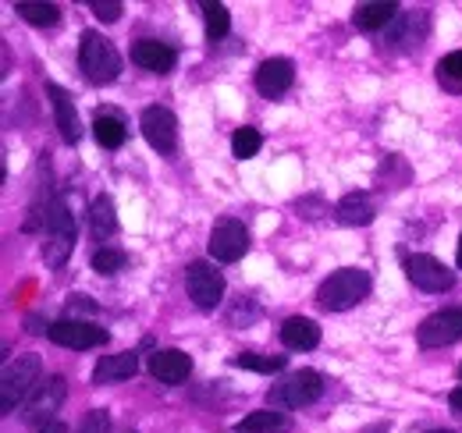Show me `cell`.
<instances>
[{
	"label": "cell",
	"instance_id": "31",
	"mask_svg": "<svg viewBox=\"0 0 462 433\" xmlns=\"http://www.w3.org/2000/svg\"><path fill=\"white\" fill-rule=\"evenodd\" d=\"M111 427V419H107V412H100V409H93L89 416H86V423H82V430L79 433H107Z\"/></svg>",
	"mask_w": 462,
	"mask_h": 433
},
{
	"label": "cell",
	"instance_id": "12",
	"mask_svg": "<svg viewBox=\"0 0 462 433\" xmlns=\"http://www.w3.org/2000/svg\"><path fill=\"white\" fill-rule=\"evenodd\" d=\"M51 341L54 345H60V348H97V345H104L107 341V330L97 324H86V320H71V317H64V320H58V324H51Z\"/></svg>",
	"mask_w": 462,
	"mask_h": 433
},
{
	"label": "cell",
	"instance_id": "19",
	"mask_svg": "<svg viewBox=\"0 0 462 433\" xmlns=\"http://www.w3.org/2000/svg\"><path fill=\"white\" fill-rule=\"evenodd\" d=\"M282 341H285V348H291V352H310V348L320 345V327H317V320H310V317H289L282 324Z\"/></svg>",
	"mask_w": 462,
	"mask_h": 433
},
{
	"label": "cell",
	"instance_id": "16",
	"mask_svg": "<svg viewBox=\"0 0 462 433\" xmlns=\"http://www.w3.org/2000/svg\"><path fill=\"white\" fill-rule=\"evenodd\" d=\"M132 60L139 68L153 71V75H168L174 64H178V54H174L168 43H161V40H139L132 47Z\"/></svg>",
	"mask_w": 462,
	"mask_h": 433
},
{
	"label": "cell",
	"instance_id": "21",
	"mask_svg": "<svg viewBox=\"0 0 462 433\" xmlns=\"http://www.w3.org/2000/svg\"><path fill=\"white\" fill-rule=\"evenodd\" d=\"M89 231H93L97 242H107L117 231V214H115V199H111V196L93 199V207H89Z\"/></svg>",
	"mask_w": 462,
	"mask_h": 433
},
{
	"label": "cell",
	"instance_id": "13",
	"mask_svg": "<svg viewBox=\"0 0 462 433\" xmlns=\"http://www.w3.org/2000/svg\"><path fill=\"white\" fill-rule=\"evenodd\" d=\"M291 78H295V68H291L289 57H267L260 68H256V93L274 100L282 93H289Z\"/></svg>",
	"mask_w": 462,
	"mask_h": 433
},
{
	"label": "cell",
	"instance_id": "35",
	"mask_svg": "<svg viewBox=\"0 0 462 433\" xmlns=\"http://www.w3.org/2000/svg\"><path fill=\"white\" fill-rule=\"evenodd\" d=\"M459 377H462V366H459Z\"/></svg>",
	"mask_w": 462,
	"mask_h": 433
},
{
	"label": "cell",
	"instance_id": "2",
	"mask_svg": "<svg viewBox=\"0 0 462 433\" xmlns=\"http://www.w3.org/2000/svg\"><path fill=\"white\" fill-rule=\"evenodd\" d=\"M79 68L93 86H111L117 78V71H121V57H117L115 43L104 32L86 29L82 43H79Z\"/></svg>",
	"mask_w": 462,
	"mask_h": 433
},
{
	"label": "cell",
	"instance_id": "4",
	"mask_svg": "<svg viewBox=\"0 0 462 433\" xmlns=\"http://www.w3.org/2000/svg\"><path fill=\"white\" fill-rule=\"evenodd\" d=\"M75 249V216L68 214V199H58L47 214V242H43V260L47 267H64Z\"/></svg>",
	"mask_w": 462,
	"mask_h": 433
},
{
	"label": "cell",
	"instance_id": "32",
	"mask_svg": "<svg viewBox=\"0 0 462 433\" xmlns=\"http://www.w3.org/2000/svg\"><path fill=\"white\" fill-rule=\"evenodd\" d=\"M448 405H452V412H456V416H462V387H456V391L448 394Z\"/></svg>",
	"mask_w": 462,
	"mask_h": 433
},
{
	"label": "cell",
	"instance_id": "8",
	"mask_svg": "<svg viewBox=\"0 0 462 433\" xmlns=\"http://www.w3.org/2000/svg\"><path fill=\"white\" fill-rule=\"evenodd\" d=\"M185 288H189V299H192L199 309H217L221 299H225V277H221V271H214L210 263H203V260L189 263V271H185Z\"/></svg>",
	"mask_w": 462,
	"mask_h": 433
},
{
	"label": "cell",
	"instance_id": "34",
	"mask_svg": "<svg viewBox=\"0 0 462 433\" xmlns=\"http://www.w3.org/2000/svg\"><path fill=\"white\" fill-rule=\"evenodd\" d=\"M456 263H459V271H462V235H459V253H456Z\"/></svg>",
	"mask_w": 462,
	"mask_h": 433
},
{
	"label": "cell",
	"instance_id": "11",
	"mask_svg": "<svg viewBox=\"0 0 462 433\" xmlns=\"http://www.w3.org/2000/svg\"><path fill=\"white\" fill-rule=\"evenodd\" d=\"M459 337H462V306L441 309V313L427 317L420 324V330H416L420 348H445V345H456Z\"/></svg>",
	"mask_w": 462,
	"mask_h": 433
},
{
	"label": "cell",
	"instance_id": "24",
	"mask_svg": "<svg viewBox=\"0 0 462 433\" xmlns=\"http://www.w3.org/2000/svg\"><path fill=\"white\" fill-rule=\"evenodd\" d=\"M203 11H207V40L210 43H217V40H225L231 29V14L225 4H214V0H203L199 4Z\"/></svg>",
	"mask_w": 462,
	"mask_h": 433
},
{
	"label": "cell",
	"instance_id": "17",
	"mask_svg": "<svg viewBox=\"0 0 462 433\" xmlns=\"http://www.w3.org/2000/svg\"><path fill=\"white\" fill-rule=\"evenodd\" d=\"M395 14H399V4H392V0H366V4H356L352 22H356V29H363V32H377V29L392 25Z\"/></svg>",
	"mask_w": 462,
	"mask_h": 433
},
{
	"label": "cell",
	"instance_id": "30",
	"mask_svg": "<svg viewBox=\"0 0 462 433\" xmlns=\"http://www.w3.org/2000/svg\"><path fill=\"white\" fill-rule=\"evenodd\" d=\"M89 7H93V14L100 22H117L121 18V4L117 0H89Z\"/></svg>",
	"mask_w": 462,
	"mask_h": 433
},
{
	"label": "cell",
	"instance_id": "23",
	"mask_svg": "<svg viewBox=\"0 0 462 433\" xmlns=\"http://www.w3.org/2000/svg\"><path fill=\"white\" fill-rule=\"evenodd\" d=\"M14 11H18L29 25H54V22L60 18L58 4H40V0H18Z\"/></svg>",
	"mask_w": 462,
	"mask_h": 433
},
{
	"label": "cell",
	"instance_id": "20",
	"mask_svg": "<svg viewBox=\"0 0 462 433\" xmlns=\"http://www.w3.org/2000/svg\"><path fill=\"white\" fill-rule=\"evenodd\" d=\"M335 216H338V224H346V227H366V224L374 220V203H370V196H363V192H348L346 199L335 207Z\"/></svg>",
	"mask_w": 462,
	"mask_h": 433
},
{
	"label": "cell",
	"instance_id": "9",
	"mask_svg": "<svg viewBox=\"0 0 462 433\" xmlns=\"http://www.w3.org/2000/svg\"><path fill=\"white\" fill-rule=\"evenodd\" d=\"M405 277H409V281H412L420 291H430V295H438V291H448V288L456 284L452 271H448L441 260L427 256V253L405 256Z\"/></svg>",
	"mask_w": 462,
	"mask_h": 433
},
{
	"label": "cell",
	"instance_id": "5",
	"mask_svg": "<svg viewBox=\"0 0 462 433\" xmlns=\"http://www.w3.org/2000/svg\"><path fill=\"white\" fill-rule=\"evenodd\" d=\"M324 394V380L317 370H295L285 380H278L271 387V401L282 405V409H302V405H313L317 398Z\"/></svg>",
	"mask_w": 462,
	"mask_h": 433
},
{
	"label": "cell",
	"instance_id": "25",
	"mask_svg": "<svg viewBox=\"0 0 462 433\" xmlns=\"http://www.w3.org/2000/svg\"><path fill=\"white\" fill-rule=\"evenodd\" d=\"M285 427V416L282 412H274V409H260V412H253V416H245L235 430L238 433H274Z\"/></svg>",
	"mask_w": 462,
	"mask_h": 433
},
{
	"label": "cell",
	"instance_id": "22",
	"mask_svg": "<svg viewBox=\"0 0 462 433\" xmlns=\"http://www.w3.org/2000/svg\"><path fill=\"white\" fill-rule=\"evenodd\" d=\"M93 135H97V143L104 146V150H117V146H125V124L111 117V114H97V121H93Z\"/></svg>",
	"mask_w": 462,
	"mask_h": 433
},
{
	"label": "cell",
	"instance_id": "3",
	"mask_svg": "<svg viewBox=\"0 0 462 433\" xmlns=\"http://www.w3.org/2000/svg\"><path fill=\"white\" fill-rule=\"evenodd\" d=\"M40 377H43V359L36 352H25V355L11 359L0 373V412L11 416L18 409V401L29 398L32 383H40Z\"/></svg>",
	"mask_w": 462,
	"mask_h": 433
},
{
	"label": "cell",
	"instance_id": "18",
	"mask_svg": "<svg viewBox=\"0 0 462 433\" xmlns=\"http://www.w3.org/2000/svg\"><path fill=\"white\" fill-rule=\"evenodd\" d=\"M139 373V355L135 352H117V355H104L93 370V383L104 387V383H117V380H128Z\"/></svg>",
	"mask_w": 462,
	"mask_h": 433
},
{
	"label": "cell",
	"instance_id": "26",
	"mask_svg": "<svg viewBox=\"0 0 462 433\" xmlns=\"http://www.w3.org/2000/svg\"><path fill=\"white\" fill-rule=\"evenodd\" d=\"M235 366L253 370V373H282V370H285V355H256V352H242V355H235Z\"/></svg>",
	"mask_w": 462,
	"mask_h": 433
},
{
	"label": "cell",
	"instance_id": "27",
	"mask_svg": "<svg viewBox=\"0 0 462 433\" xmlns=\"http://www.w3.org/2000/svg\"><path fill=\"white\" fill-rule=\"evenodd\" d=\"M260 146H263V139H260L256 128H238V132L231 135V157H235V161H249V157H256Z\"/></svg>",
	"mask_w": 462,
	"mask_h": 433
},
{
	"label": "cell",
	"instance_id": "28",
	"mask_svg": "<svg viewBox=\"0 0 462 433\" xmlns=\"http://www.w3.org/2000/svg\"><path fill=\"white\" fill-rule=\"evenodd\" d=\"M125 263H128V256H125L121 249H111V245H100V249L93 253V271L104 273V277L125 271Z\"/></svg>",
	"mask_w": 462,
	"mask_h": 433
},
{
	"label": "cell",
	"instance_id": "10",
	"mask_svg": "<svg viewBox=\"0 0 462 433\" xmlns=\"http://www.w3.org/2000/svg\"><path fill=\"white\" fill-rule=\"evenodd\" d=\"M139 128H143L146 143L157 153L171 157L174 150H178V121H174V114L168 107H146L139 114Z\"/></svg>",
	"mask_w": 462,
	"mask_h": 433
},
{
	"label": "cell",
	"instance_id": "6",
	"mask_svg": "<svg viewBox=\"0 0 462 433\" xmlns=\"http://www.w3.org/2000/svg\"><path fill=\"white\" fill-rule=\"evenodd\" d=\"M64 394H68V383H64V377H47L40 387H36V391H32V398L25 401L22 419H25L29 427H36V430H47V427L54 423L58 409L64 405Z\"/></svg>",
	"mask_w": 462,
	"mask_h": 433
},
{
	"label": "cell",
	"instance_id": "1",
	"mask_svg": "<svg viewBox=\"0 0 462 433\" xmlns=\"http://www.w3.org/2000/svg\"><path fill=\"white\" fill-rule=\"evenodd\" d=\"M366 295H370V273L359 271V267L335 271L328 281H320V288H317V302L328 313H346L352 306H359Z\"/></svg>",
	"mask_w": 462,
	"mask_h": 433
},
{
	"label": "cell",
	"instance_id": "14",
	"mask_svg": "<svg viewBox=\"0 0 462 433\" xmlns=\"http://www.w3.org/2000/svg\"><path fill=\"white\" fill-rule=\"evenodd\" d=\"M150 373L161 383H168V387H178L192 373V359L181 348H161V352L150 355Z\"/></svg>",
	"mask_w": 462,
	"mask_h": 433
},
{
	"label": "cell",
	"instance_id": "29",
	"mask_svg": "<svg viewBox=\"0 0 462 433\" xmlns=\"http://www.w3.org/2000/svg\"><path fill=\"white\" fill-rule=\"evenodd\" d=\"M438 75H441L445 86L462 89V51H452V54L441 57V60H438Z\"/></svg>",
	"mask_w": 462,
	"mask_h": 433
},
{
	"label": "cell",
	"instance_id": "33",
	"mask_svg": "<svg viewBox=\"0 0 462 433\" xmlns=\"http://www.w3.org/2000/svg\"><path fill=\"white\" fill-rule=\"evenodd\" d=\"M40 433H68V427H64V423H51L47 430H40Z\"/></svg>",
	"mask_w": 462,
	"mask_h": 433
},
{
	"label": "cell",
	"instance_id": "15",
	"mask_svg": "<svg viewBox=\"0 0 462 433\" xmlns=\"http://www.w3.org/2000/svg\"><path fill=\"white\" fill-rule=\"evenodd\" d=\"M47 97H51V104H54V121H58V132L60 139L68 143V146H75L79 139H82V124H79V110H75V100L60 89V86H47Z\"/></svg>",
	"mask_w": 462,
	"mask_h": 433
},
{
	"label": "cell",
	"instance_id": "7",
	"mask_svg": "<svg viewBox=\"0 0 462 433\" xmlns=\"http://www.w3.org/2000/svg\"><path fill=\"white\" fill-rule=\"evenodd\" d=\"M207 249H210V256L217 263H238L249 253V231H245V224L235 220V216L217 220L214 231H210V245Z\"/></svg>",
	"mask_w": 462,
	"mask_h": 433
}]
</instances>
